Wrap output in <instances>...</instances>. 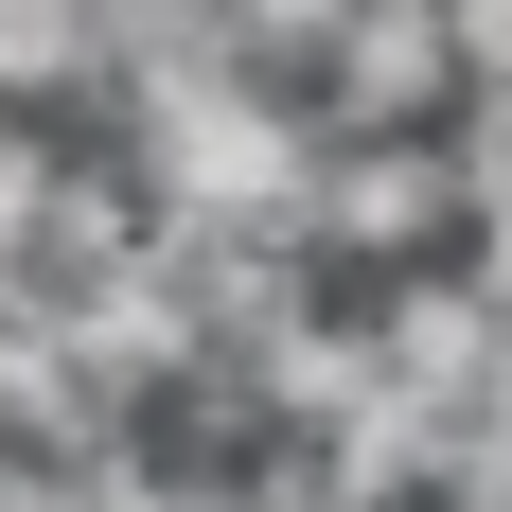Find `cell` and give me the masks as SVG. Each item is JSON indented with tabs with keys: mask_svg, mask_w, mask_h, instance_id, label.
I'll list each match as a JSON object with an SVG mask.
<instances>
[{
	"mask_svg": "<svg viewBox=\"0 0 512 512\" xmlns=\"http://www.w3.org/2000/svg\"><path fill=\"white\" fill-rule=\"evenodd\" d=\"M106 142H124V177H142L159 212H265V230H301L336 124H318V89H283L248 36H195V53H142V71L106 89Z\"/></svg>",
	"mask_w": 512,
	"mask_h": 512,
	"instance_id": "6da1fadb",
	"label": "cell"
},
{
	"mask_svg": "<svg viewBox=\"0 0 512 512\" xmlns=\"http://www.w3.org/2000/svg\"><path fill=\"white\" fill-rule=\"evenodd\" d=\"M318 265L336 283H389V265H442L477 248V195H460V142L442 124H336V159H318Z\"/></svg>",
	"mask_w": 512,
	"mask_h": 512,
	"instance_id": "7a4b0ae2",
	"label": "cell"
},
{
	"mask_svg": "<svg viewBox=\"0 0 512 512\" xmlns=\"http://www.w3.org/2000/svg\"><path fill=\"white\" fill-rule=\"evenodd\" d=\"M442 495H477V512H512V407H495V424H477L460 460H442Z\"/></svg>",
	"mask_w": 512,
	"mask_h": 512,
	"instance_id": "3957f363",
	"label": "cell"
},
{
	"mask_svg": "<svg viewBox=\"0 0 512 512\" xmlns=\"http://www.w3.org/2000/svg\"><path fill=\"white\" fill-rule=\"evenodd\" d=\"M460 89H512V0H460Z\"/></svg>",
	"mask_w": 512,
	"mask_h": 512,
	"instance_id": "277c9868",
	"label": "cell"
}]
</instances>
